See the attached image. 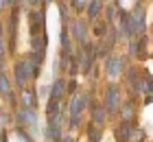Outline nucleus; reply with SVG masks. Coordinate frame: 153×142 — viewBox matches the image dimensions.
<instances>
[{"instance_id": "nucleus-1", "label": "nucleus", "mask_w": 153, "mask_h": 142, "mask_svg": "<svg viewBox=\"0 0 153 142\" xmlns=\"http://www.w3.org/2000/svg\"><path fill=\"white\" fill-rule=\"evenodd\" d=\"M85 101H88V94H76L70 103V127L72 129L79 127V116H81L83 107H85Z\"/></svg>"}, {"instance_id": "nucleus-2", "label": "nucleus", "mask_w": 153, "mask_h": 142, "mask_svg": "<svg viewBox=\"0 0 153 142\" xmlns=\"http://www.w3.org/2000/svg\"><path fill=\"white\" fill-rule=\"evenodd\" d=\"M29 79H33L31 63H29V59H20V61L16 63V83L20 85V88H24Z\"/></svg>"}, {"instance_id": "nucleus-3", "label": "nucleus", "mask_w": 153, "mask_h": 142, "mask_svg": "<svg viewBox=\"0 0 153 142\" xmlns=\"http://www.w3.org/2000/svg\"><path fill=\"white\" fill-rule=\"evenodd\" d=\"M144 16H147L144 7L142 4H136V9L131 11V18H129V22H131V35L144 31Z\"/></svg>"}, {"instance_id": "nucleus-4", "label": "nucleus", "mask_w": 153, "mask_h": 142, "mask_svg": "<svg viewBox=\"0 0 153 142\" xmlns=\"http://www.w3.org/2000/svg\"><path fill=\"white\" fill-rule=\"evenodd\" d=\"M118 101H120V90H118V85H109L107 88V101H105L107 114H116Z\"/></svg>"}, {"instance_id": "nucleus-5", "label": "nucleus", "mask_w": 153, "mask_h": 142, "mask_svg": "<svg viewBox=\"0 0 153 142\" xmlns=\"http://www.w3.org/2000/svg\"><path fill=\"white\" fill-rule=\"evenodd\" d=\"M72 33H74V37L83 42V46L88 44V28H85V22H72Z\"/></svg>"}, {"instance_id": "nucleus-6", "label": "nucleus", "mask_w": 153, "mask_h": 142, "mask_svg": "<svg viewBox=\"0 0 153 142\" xmlns=\"http://www.w3.org/2000/svg\"><path fill=\"white\" fill-rule=\"evenodd\" d=\"M46 35H33V39H31V48H33V53H46Z\"/></svg>"}, {"instance_id": "nucleus-7", "label": "nucleus", "mask_w": 153, "mask_h": 142, "mask_svg": "<svg viewBox=\"0 0 153 142\" xmlns=\"http://www.w3.org/2000/svg\"><path fill=\"white\" fill-rule=\"evenodd\" d=\"M120 70H123V59H120V57H109V61H107V74L109 77H116Z\"/></svg>"}, {"instance_id": "nucleus-8", "label": "nucleus", "mask_w": 153, "mask_h": 142, "mask_svg": "<svg viewBox=\"0 0 153 142\" xmlns=\"http://www.w3.org/2000/svg\"><path fill=\"white\" fill-rule=\"evenodd\" d=\"M64 92H66L64 79H57V81L53 83V88H51V98H53V101H59V98L64 96Z\"/></svg>"}, {"instance_id": "nucleus-9", "label": "nucleus", "mask_w": 153, "mask_h": 142, "mask_svg": "<svg viewBox=\"0 0 153 142\" xmlns=\"http://www.w3.org/2000/svg\"><path fill=\"white\" fill-rule=\"evenodd\" d=\"M20 98H22L24 109H33V107H35V92H33V90H22Z\"/></svg>"}, {"instance_id": "nucleus-10", "label": "nucleus", "mask_w": 153, "mask_h": 142, "mask_svg": "<svg viewBox=\"0 0 153 142\" xmlns=\"http://www.w3.org/2000/svg\"><path fill=\"white\" fill-rule=\"evenodd\" d=\"M116 133H118V138H120L123 142H127L131 136H134V129H131V123H123L120 127L116 129Z\"/></svg>"}, {"instance_id": "nucleus-11", "label": "nucleus", "mask_w": 153, "mask_h": 142, "mask_svg": "<svg viewBox=\"0 0 153 142\" xmlns=\"http://www.w3.org/2000/svg\"><path fill=\"white\" fill-rule=\"evenodd\" d=\"M105 116H107V112L103 109L101 105H92V120H94V123L103 125V123H105Z\"/></svg>"}, {"instance_id": "nucleus-12", "label": "nucleus", "mask_w": 153, "mask_h": 142, "mask_svg": "<svg viewBox=\"0 0 153 142\" xmlns=\"http://www.w3.org/2000/svg\"><path fill=\"white\" fill-rule=\"evenodd\" d=\"M103 11V2H99V0H94V2H88V16L90 18H99V13Z\"/></svg>"}, {"instance_id": "nucleus-13", "label": "nucleus", "mask_w": 153, "mask_h": 142, "mask_svg": "<svg viewBox=\"0 0 153 142\" xmlns=\"http://www.w3.org/2000/svg\"><path fill=\"white\" fill-rule=\"evenodd\" d=\"M0 94H2V96H9L11 94V85H9V79H7L4 72L0 74Z\"/></svg>"}, {"instance_id": "nucleus-14", "label": "nucleus", "mask_w": 153, "mask_h": 142, "mask_svg": "<svg viewBox=\"0 0 153 142\" xmlns=\"http://www.w3.org/2000/svg\"><path fill=\"white\" fill-rule=\"evenodd\" d=\"M134 114H136V109H134V105L131 103H127L123 107V120L125 123H131V118H134Z\"/></svg>"}, {"instance_id": "nucleus-15", "label": "nucleus", "mask_w": 153, "mask_h": 142, "mask_svg": "<svg viewBox=\"0 0 153 142\" xmlns=\"http://www.w3.org/2000/svg\"><path fill=\"white\" fill-rule=\"evenodd\" d=\"M144 44V39H140V42H131V46H129V53L134 55V57H140V46Z\"/></svg>"}, {"instance_id": "nucleus-16", "label": "nucleus", "mask_w": 153, "mask_h": 142, "mask_svg": "<svg viewBox=\"0 0 153 142\" xmlns=\"http://www.w3.org/2000/svg\"><path fill=\"white\" fill-rule=\"evenodd\" d=\"M101 140V129L96 125H92L90 127V142H99Z\"/></svg>"}, {"instance_id": "nucleus-17", "label": "nucleus", "mask_w": 153, "mask_h": 142, "mask_svg": "<svg viewBox=\"0 0 153 142\" xmlns=\"http://www.w3.org/2000/svg\"><path fill=\"white\" fill-rule=\"evenodd\" d=\"M105 33H107V26H105V22H96V24H94V35L103 37Z\"/></svg>"}, {"instance_id": "nucleus-18", "label": "nucleus", "mask_w": 153, "mask_h": 142, "mask_svg": "<svg viewBox=\"0 0 153 142\" xmlns=\"http://www.w3.org/2000/svg\"><path fill=\"white\" fill-rule=\"evenodd\" d=\"M57 107H59V101H53V98H51V101H48V116H57Z\"/></svg>"}, {"instance_id": "nucleus-19", "label": "nucleus", "mask_w": 153, "mask_h": 142, "mask_svg": "<svg viewBox=\"0 0 153 142\" xmlns=\"http://www.w3.org/2000/svg\"><path fill=\"white\" fill-rule=\"evenodd\" d=\"M7 55V48H4V37H2V22H0V61L4 59Z\"/></svg>"}, {"instance_id": "nucleus-20", "label": "nucleus", "mask_w": 153, "mask_h": 142, "mask_svg": "<svg viewBox=\"0 0 153 142\" xmlns=\"http://www.w3.org/2000/svg\"><path fill=\"white\" fill-rule=\"evenodd\" d=\"M72 7L76 11H81V9H85V7H88V2H72Z\"/></svg>"}, {"instance_id": "nucleus-21", "label": "nucleus", "mask_w": 153, "mask_h": 142, "mask_svg": "<svg viewBox=\"0 0 153 142\" xmlns=\"http://www.w3.org/2000/svg\"><path fill=\"white\" fill-rule=\"evenodd\" d=\"M74 88H76V83H74V81H70V85H68V92H74Z\"/></svg>"}, {"instance_id": "nucleus-22", "label": "nucleus", "mask_w": 153, "mask_h": 142, "mask_svg": "<svg viewBox=\"0 0 153 142\" xmlns=\"http://www.w3.org/2000/svg\"><path fill=\"white\" fill-rule=\"evenodd\" d=\"M4 7H11V2H0V11H2Z\"/></svg>"}, {"instance_id": "nucleus-23", "label": "nucleus", "mask_w": 153, "mask_h": 142, "mask_svg": "<svg viewBox=\"0 0 153 142\" xmlns=\"http://www.w3.org/2000/svg\"><path fill=\"white\" fill-rule=\"evenodd\" d=\"M0 142H4V131L0 129Z\"/></svg>"}, {"instance_id": "nucleus-24", "label": "nucleus", "mask_w": 153, "mask_h": 142, "mask_svg": "<svg viewBox=\"0 0 153 142\" xmlns=\"http://www.w3.org/2000/svg\"><path fill=\"white\" fill-rule=\"evenodd\" d=\"M61 142H74V138H64Z\"/></svg>"}]
</instances>
